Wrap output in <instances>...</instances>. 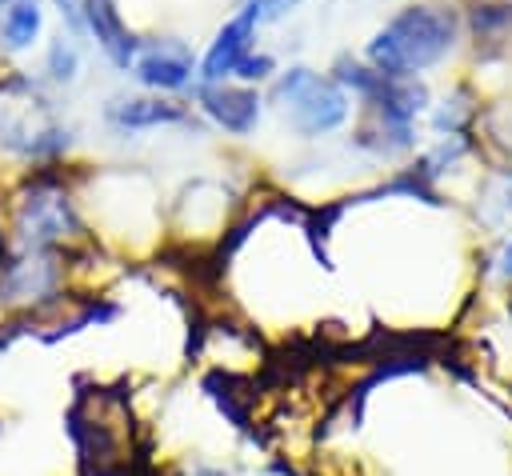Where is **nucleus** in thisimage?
Listing matches in <instances>:
<instances>
[{
  "label": "nucleus",
  "instance_id": "1",
  "mask_svg": "<svg viewBox=\"0 0 512 476\" xmlns=\"http://www.w3.org/2000/svg\"><path fill=\"white\" fill-rule=\"evenodd\" d=\"M456 40V16L440 4H416L392 16L368 44V60L376 72L404 80L432 68Z\"/></svg>",
  "mask_w": 512,
  "mask_h": 476
},
{
  "label": "nucleus",
  "instance_id": "2",
  "mask_svg": "<svg viewBox=\"0 0 512 476\" xmlns=\"http://www.w3.org/2000/svg\"><path fill=\"white\" fill-rule=\"evenodd\" d=\"M276 100L284 104V112L292 116V124L304 136H320L332 132L336 124H344L348 116V96L340 84L320 80L308 68H292L280 84H276Z\"/></svg>",
  "mask_w": 512,
  "mask_h": 476
},
{
  "label": "nucleus",
  "instance_id": "3",
  "mask_svg": "<svg viewBox=\"0 0 512 476\" xmlns=\"http://www.w3.org/2000/svg\"><path fill=\"white\" fill-rule=\"evenodd\" d=\"M256 12L252 8H244L240 16H232L224 28H220V36L212 40V48H208V56H204V80H224V76H232L236 68H240V60H244V52H248V44H252V28H256Z\"/></svg>",
  "mask_w": 512,
  "mask_h": 476
},
{
  "label": "nucleus",
  "instance_id": "4",
  "mask_svg": "<svg viewBox=\"0 0 512 476\" xmlns=\"http://www.w3.org/2000/svg\"><path fill=\"white\" fill-rule=\"evenodd\" d=\"M84 20H88L96 44L108 52V60H112L116 68H128L132 56H136V36L124 28L116 4H112V0H84Z\"/></svg>",
  "mask_w": 512,
  "mask_h": 476
},
{
  "label": "nucleus",
  "instance_id": "5",
  "mask_svg": "<svg viewBox=\"0 0 512 476\" xmlns=\"http://www.w3.org/2000/svg\"><path fill=\"white\" fill-rule=\"evenodd\" d=\"M204 108L216 124H224L228 132H252V124L260 120V96L252 88H204Z\"/></svg>",
  "mask_w": 512,
  "mask_h": 476
},
{
  "label": "nucleus",
  "instance_id": "6",
  "mask_svg": "<svg viewBox=\"0 0 512 476\" xmlns=\"http://www.w3.org/2000/svg\"><path fill=\"white\" fill-rule=\"evenodd\" d=\"M136 76L148 84V88H180L188 84L192 76V60L184 52H168V48H156V52H144L136 60Z\"/></svg>",
  "mask_w": 512,
  "mask_h": 476
},
{
  "label": "nucleus",
  "instance_id": "7",
  "mask_svg": "<svg viewBox=\"0 0 512 476\" xmlns=\"http://www.w3.org/2000/svg\"><path fill=\"white\" fill-rule=\"evenodd\" d=\"M68 200L60 196H36L28 208H24V228H36L32 240H48V236H60L68 228Z\"/></svg>",
  "mask_w": 512,
  "mask_h": 476
},
{
  "label": "nucleus",
  "instance_id": "8",
  "mask_svg": "<svg viewBox=\"0 0 512 476\" xmlns=\"http://www.w3.org/2000/svg\"><path fill=\"white\" fill-rule=\"evenodd\" d=\"M108 116L124 128H144V124H164V120H176L180 108L172 104H160V100H120L108 108Z\"/></svg>",
  "mask_w": 512,
  "mask_h": 476
},
{
  "label": "nucleus",
  "instance_id": "9",
  "mask_svg": "<svg viewBox=\"0 0 512 476\" xmlns=\"http://www.w3.org/2000/svg\"><path fill=\"white\" fill-rule=\"evenodd\" d=\"M36 32H40V8H36L32 0L12 4L8 16H4V40H8L12 48H24V44H32Z\"/></svg>",
  "mask_w": 512,
  "mask_h": 476
},
{
  "label": "nucleus",
  "instance_id": "10",
  "mask_svg": "<svg viewBox=\"0 0 512 476\" xmlns=\"http://www.w3.org/2000/svg\"><path fill=\"white\" fill-rule=\"evenodd\" d=\"M48 64H52V76H56V80H68V76H76V52H72L68 44H56Z\"/></svg>",
  "mask_w": 512,
  "mask_h": 476
},
{
  "label": "nucleus",
  "instance_id": "11",
  "mask_svg": "<svg viewBox=\"0 0 512 476\" xmlns=\"http://www.w3.org/2000/svg\"><path fill=\"white\" fill-rule=\"evenodd\" d=\"M300 0H248V8L260 16V20H276V16H284V12H292Z\"/></svg>",
  "mask_w": 512,
  "mask_h": 476
},
{
  "label": "nucleus",
  "instance_id": "12",
  "mask_svg": "<svg viewBox=\"0 0 512 476\" xmlns=\"http://www.w3.org/2000/svg\"><path fill=\"white\" fill-rule=\"evenodd\" d=\"M268 72H272V60L268 56H244L240 68H236V76H244V80H264Z\"/></svg>",
  "mask_w": 512,
  "mask_h": 476
},
{
  "label": "nucleus",
  "instance_id": "13",
  "mask_svg": "<svg viewBox=\"0 0 512 476\" xmlns=\"http://www.w3.org/2000/svg\"><path fill=\"white\" fill-rule=\"evenodd\" d=\"M504 272H512V244L504 248Z\"/></svg>",
  "mask_w": 512,
  "mask_h": 476
},
{
  "label": "nucleus",
  "instance_id": "14",
  "mask_svg": "<svg viewBox=\"0 0 512 476\" xmlns=\"http://www.w3.org/2000/svg\"><path fill=\"white\" fill-rule=\"evenodd\" d=\"M16 4H20V0H16Z\"/></svg>",
  "mask_w": 512,
  "mask_h": 476
}]
</instances>
